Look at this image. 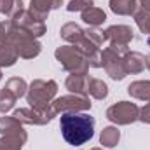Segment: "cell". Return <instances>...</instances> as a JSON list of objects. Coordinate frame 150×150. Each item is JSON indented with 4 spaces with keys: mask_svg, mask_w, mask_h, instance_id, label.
Here are the masks:
<instances>
[{
    "mask_svg": "<svg viewBox=\"0 0 150 150\" xmlns=\"http://www.w3.org/2000/svg\"><path fill=\"white\" fill-rule=\"evenodd\" d=\"M59 127L61 134L67 143L79 147L89 142L94 134V119L89 113H61L59 117Z\"/></svg>",
    "mask_w": 150,
    "mask_h": 150,
    "instance_id": "obj_1",
    "label": "cell"
},
{
    "mask_svg": "<svg viewBox=\"0 0 150 150\" xmlns=\"http://www.w3.org/2000/svg\"><path fill=\"white\" fill-rule=\"evenodd\" d=\"M7 44L14 47V51L18 52L19 58L25 59H33L37 58L42 51V45L32 33H28L26 30L12 25L9 21V35H7Z\"/></svg>",
    "mask_w": 150,
    "mask_h": 150,
    "instance_id": "obj_2",
    "label": "cell"
},
{
    "mask_svg": "<svg viewBox=\"0 0 150 150\" xmlns=\"http://www.w3.org/2000/svg\"><path fill=\"white\" fill-rule=\"evenodd\" d=\"M58 93V84L54 80H42V79H35L28 91H26V101L30 103L32 108H37V110H44L47 108L54 96Z\"/></svg>",
    "mask_w": 150,
    "mask_h": 150,
    "instance_id": "obj_3",
    "label": "cell"
},
{
    "mask_svg": "<svg viewBox=\"0 0 150 150\" xmlns=\"http://www.w3.org/2000/svg\"><path fill=\"white\" fill-rule=\"evenodd\" d=\"M129 52L127 45H108L101 51V67L113 80H122L127 72L124 67V54Z\"/></svg>",
    "mask_w": 150,
    "mask_h": 150,
    "instance_id": "obj_4",
    "label": "cell"
},
{
    "mask_svg": "<svg viewBox=\"0 0 150 150\" xmlns=\"http://www.w3.org/2000/svg\"><path fill=\"white\" fill-rule=\"evenodd\" d=\"M54 56L63 67V70L70 74H87L89 70V61L77 45H61L56 49Z\"/></svg>",
    "mask_w": 150,
    "mask_h": 150,
    "instance_id": "obj_5",
    "label": "cell"
},
{
    "mask_svg": "<svg viewBox=\"0 0 150 150\" xmlns=\"http://www.w3.org/2000/svg\"><path fill=\"white\" fill-rule=\"evenodd\" d=\"M51 108L54 113H70V112H86L91 108V100L89 96H82V94H68V96H61L52 100Z\"/></svg>",
    "mask_w": 150,
    "mask_h": 150,
    "instance_id": "obj_6",
    "label": "cell"
},
{
    "mask_svg": "<svg viewBox=\"0 0 150 150\" xmlns=\"http://www.w3.org/2000/svg\"><path fill=\"white\" fill-rule=\"evenodd\" d=\"M138 117H140V108L129 101H119L107 110V119L119 126L133 124L134 120H138Z\"/></svg>",
    "mask_w": 150,
    "mask_h": 150,
    "instance_id": "obj_7",
    "label": "cell"
},
{
    "mask_svg": "<svg viewBox=\"0 0 150 150\" xmlns=\"http://www.w3.org/2000/svg\"><path fill=\"white\" fill-rule=\"evenodd\" d=\"M12 117L16 120H19L21 124H33V126H45L52 120V117H56L54 110L51 108V105L44 110H37V108H18L14 110Z\"/></svg>",
    "mask_w": 150,
    "mask_h": 150,
    "instance_id": "obj_8",
    "label": "cell"
},
{
    "mask_svg": "<svg viewBox=\"0 0 150 150\" xmlns=\"http://www.w3.org/2000/svg\"><path fill=\"white\" fill-rule=\"evenodd\" d=\"M12 25H16V26H19V28H23V30H26L28 33H32L33 37H42L45 32H47V28H45V25H44V21H40L37 19L30 11H21V12H18L14 18H11L9 19Z\"/></svg>",
    "mask_w": 150,
    "mask_h": 150,
    "instance_id": "obj_9",
    "label": "cell"
},
{
    "mask_svg": "<svg viewBox=\"0 0 150 150\" xmlns=\"http://www.w3.org/2000/svg\"><path fill=\"white\" fill-rule=\"evenodd\" d=\"M105 40H108L112 45H129V42L134 38L133 35V30L126 25H113L108 26L105 32Z\"/></svg>",
    "mask_w": 150,
    "mask_h": 150,
    "instance_id": "obj_10",
    "label": "cell"
},
{
    "mask_svg": "<svg viewBox=\"0 0 150 150\" xmlns=\"http://www.w3.org/2000/svg\"><path fill=\"white\" fill-rule=\"evenodd\" d=\"M61 4H63V0H30V12L40 19V21H44V19H47V16H49V12L52 11V9H58V7H61Z\"/></svg>",
    "mask_w": 150,
    "mask_h": 150,
    "instance_id": "obj_11",
    "label": "cell"
},
{
    "mask_svg": "<svg viewBox=\"0 0 150 150\" xmlns=\"http://www.w3.org/2000/svg\"><path fill=\"white\" fill-rule=\"evenodd\" d=\"M65 87L74 93V94H82L87 96V74H72L68 75Z\"/></svg>",
    "mask_w": 150,
    "mask_h": 150,
    "instance_id": "obj_12",
    "label": "cell"
},
{
    "mask_svg": "<svg viewBox=\"0 0 150 150\" xmlns=\"http://www.w3.org/2000/svg\"><path fill=\"white\" fill-rule=\"evenodd\" d=\"M0 134H16V136H23L28 140L26 131L23 129V124L19 120H16L14 117H2L0 119Z\"/></svg>",
    "mask_w": 150,
    "mask_h": 150,
    "instance_id": "obj_13",
    "label": "cell"
},
{
    "mask_svg": "<svg viewBox=\"0 0 150 150\" xmlns=\"http://www.w3.org/2000/svg\"><path fill=\"white\" fill-rule=\"evenodd\" d=\"M124 67L127 74H142L145 70V56H142L140 52L129 51L124 54Z\"/></svg>",
    "mask_w": 150,
    "mask_h": 150,
    "instance_id": "obj_14",
    "label": "cell"
},
{
    "mask_svg": "<svg viewBox=\"0 0 150 150\" xmlns=\"http://www.w3.org/2000/svg\"><path fill=\"white\" fill-rule=\"evenodd\" d=\"M80 14H82V21L87 23V25L93 26V28H96V26H100V25H103V23L107 21L105 11L100 9V7H94V5H93V7H87V9L82 11Z\"/></svg>",
    "mask_w": 150,
    "mask_h": 150,
    "instance_id": "obj_15",
    "label": "cell"
},
{
    "mask_svg": "<svg viewBox=\"0 0 150 150\" xmlns=\"http://www.w3.org/2000/svg\"><path fill=\"white\" fill-rule=\"evenodd\" d=\"M127 93L133 98H136V100H142V101L150 103V80H136V82H131L129 87H127Z\"/></svg>",
    "mask_w": 150,
    "mask_h": 150,
    "instance_id": "obj_16",
    "label": "cell"
},
{
    "mask_svg": "<svg viewBox=\"0 0 150 150\" xmlns=\"http://www.w3.org/2000/svg\"><path fill=\"white\" fill-rule=\"evenodd\" d=\"M87 96H93L96 100H105L108 96V86L103 80L87 75Z\"/></svg>",
    "mask_w": 150,
    "mask_h": 150,
    "instance_id": "obj_17",
    "label": "cell"
},
{
    "mask_svg": "<svg viewBox=\"0 0 150 150\" xmlns=\"http://www.w3.org/2000/svg\"><path fill=\"white\" fill-rule=\"evenodd\" d=\"M110 9L119 16H134L138 11V0H110Z\"/></svg>",
    "mask_w": 150,
    "mask_h": 150,
    "instance_id": "obj_18",
    "label": "cell"
},
{
    "mask_svg": "<svg viewBox=\"0 0 150 150\" xmlns=\"http://www.w3.org/2000/svg\"><path fill=\"white\" fill-rule=\"evenodd\" d=\"M61 38H65L67 42H70L72 45L79 44L82 38H84V30L77 25V23H67L61 26Z\"/></svg>",
    "mask_w": 150,
    "mask_h": 150,
    "instance_id": "obj_19",
    "label": "cell"
},
{
    "mask_svg": "<svg viewBox=\"0 0 150 150\" xmlns=\"http://www.w3.org/2000/svg\"><path fill=\"white\" fill-rule=\"evenodd\" d=\"M5 89H7L11 94H14V96H16V100H19L21 96H25V94H26V91H28V86H26L25 79L12 77V79H9V80L5 82Z\"/></svg>",
    "mask_w": 150,
    "mask_h": 150,
    "instance_id": "obj_20",
    "label": "cell"
},
{
    "mask_svg": "<svg viewBox=\"0 0 150 150\" xmlns=\"http://www.w3.org/2000/svg\"><path fill=\"white\" fill-rule=\"evenodd\" d=\"M119 140H120V133H119V129L113 127V126L105 127V129L101 131V134H100V143H101L103 147H108V149L115 147V145L119 143Z\"/></svg>",
    "mask_w": 150,
    "mask_h": 150,
    "instance_id": "obj_21",
    "label": "cell"
},
{
    "mask_svg": "<svg viewBox=\"0 0 150 150\" xmlns=\"http://www.w3.org/2000/svg\"><path fill=\"white\" fill-rule=\"evenodd\" d=\"M26 143V138L16 136V134H4L0 138V150H21Z\"/></svg>",
    "mask_w": 150,
    "mask_h": 150,
    "instance_id": "obj_22",
    "label": "cell"
},
{
    "mask_svg": "<svg viewBox=\"0 0 150 150\" xmlns=\"http://www.w3.org/2000/svg\"><path fill=\"white\" fill-rule=\"evenodd\" d=\"M18 52L14 51V47L12 45H9V44H4V45H0V68L2 67H12L16 61H18Z\"/></svg>",
    "mask_w": 150,
    "mask_h": 150,
    "instance_id": "obj_23",
    "label": "cell"
},
{
    "mask_svg": "<svg viewBox=\"0 0 150 150\" xmlns=\"http://www.w3.org/2000/svg\"><path fill=\"white\" fill-rule=\"evenodd\" d=\"M23 11V0H0V12L7 18H14Z\"/></svg>",
    "mask_w": 150,
    "mask_h": 150,
    "instance_id": "obj_24",
    "label": "cell"
},
{
    "mask_svg": "<svg viewBox=\"0 0 150 150\" xmlns=\"http://www.w3.org/2000/svg\"><path fill=\"white\" fill-rule=\"evenodd\" d=\"M134 21H136L138 28H140L143 33L150 35V12H149V11L138 9V11L134 12Z\"/></svg>",
    "mask_w": 150,
    "mask_h": 150,
    "instance_id": "obj_25",
    "label": "cell"
},
{
    "mask_svg": "<svg viewBox=\"0 0 150 150\" xmlns=\"http://www.w3.org/2000/svg\"><path fill=\"white\" fill-rule=\"evenodd\" d=\"M14 103H16V96L11 94L5 87L0 89V112L2 113L9 112V110L14 107Z\"/></svg>",
    "mask_w": 150,
    "mask_h": 150,
    "instance_id": "obj_26",
    "label": "cell"
},
{
    "mask_svg": "<svg viewBox=\"0 0 150 150\" xmlns=\"http://www.w3.org/2000/svg\"><path fill=\"white\" fill-rule=\"evenodd\" d=\"M84 33H86V37L89 38L93 44H96L98 47H101L103 45V42H105V35H103V32H100L98 28H87V30H84Z\"/></svg>",
    "mask_w": 150,
    "mask_h": 150,
    "instance_id": "obj_27",
    "label": "cell"
},
{
    "mask_svg": "<svg viewBox=\"0 0 150 150\" xmlns=\"http://www.w3.org/2000/svg\"><path fill=\"white\" fill-rule=\"evenodd\" d=\"M94 4L91 2V0H70V4L67 5V9L70 11V12H75V11H86L87 7H93Z\"/></svg>",
    "mask_w": 150,
    "mask_h": 150,
    "instance_id": "obj_28",
    "label": "cell"
},
{
    "mask_svg": "<svg viewBox=\"0 0 150 150\" xmlns=\"http://www.w3.org/2000/svg\"><path fill=\"white\" fill-rule=\"evenodd\" d=\"M7 35H9V21H0V45L7 44Z\"/></svg>",
    "mask_w": 150,
    "mask_h": 150,
    "instance_id": "obj_29",
    "label": "cell"
},
{
    "mask_svg": "<svg viewBox=\"0 0 150 150\" xmlns=\"http://www.w3.org/2000/svg\"><path fill=\"white\" fill-rule=\"evenodd\" d=\"M138 120L145 122V124H150V103H147L143 108H140V117Z\"/></svg>",
    "mask_w": 150,
    "mask_h": 150,
    "instance_id": "obj_30",
    "label": "cell"
},
{
    "mask_svg": "<svg viewBox=\"0 0 150 150\" xmlns=\"http://www.w3.org/2000/svg\"><path fill=\"white\" fill-rule=\"evenodd\" d=\"M138 2H140V5H142L143 11H149L150 12V0H138Z\"/></svg>",
    "mask_w": 150,
    "mask_h": 150,
    "instance_id": "obj_31",
    "label": "cell"
},
{
    "mask_svg": "<svg viewBox=\"0 0 150 150\" xmlns=\"http://www.w3.org/2000/svg\"><path fill=\"white\" fill-rule=\"evenodd\" d=\"M145 68H149V70H150V54L145 56Z\"/></svg>",
    "mask_w": 150,
    "mask_h": 150,
    "instance_id": "obj_32",
    "label": "cell"
},
{
    "mask_svg": "<svg viewBox=\"0 0 150 150\" xmlns=\"http://www.w3.org/2000/svg\"><path fill=\"white\" fill-rule=\"evenodd\" d=\"M91 150H101V149H98V147H96V149H91Z\"/></svg>",
    "mask_w": 150,
    "mask_h": 150,
    "instance_id": "obj_33",
    "label": "cell"
},
{
    "mask_svg": "<svg viewBox=\"0 0 150 150\" xmlns=\"http://www.w3.org/2000/svg\"><path fill=\"white\" fill-rule=\"evenodd\" d=\"M0 80H2V70H0Z\"/></svg>",
    "mask_w": 150,
    "mask_h": 150,
    "instance_id": "obj_34",
    "label": "cell"
},
{
    "mask_svg": "<svg viewBox=\"0 0 150 150\" xmlns=\"http://www.w3.org/2000/svg\"><path fill=\"white\" fill-rule=\"evenodd\" d=\"M149 44H150V37H149Z\"/></svg>",
    "mask_w": 150,
    "mask_h": 150,
    "instance_id": "obj_35",
    "label": "cell"
}]
</instances>
